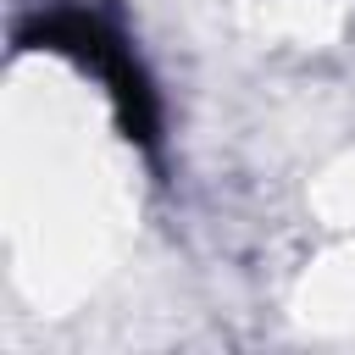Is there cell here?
<instances>
[{"label":"cell","mask_w":355,"mask_h":355,"mask_svg":"<svg viewBox=\"0 0 355 355\" xmlns=\"http://www.w3.org/2000/svg\"><path fill=\"white\" fill-rule=\"evenodd\" d=\"M11 44H17V55L44 50V55H61L78 72H89L105 89L122 139L133 150H144L150 161H161V133H166L161 94H155V78L139 61V50H133L116 11H105L94 0H50V6H33L17 22Z\"/></svg>","instance_id":"6da1fadb"}]
</instances>
